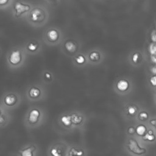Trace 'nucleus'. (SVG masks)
Segmentation results:
<instances>
[{
  "label": "nucleus",
  "mask_w": 156,
  "mask_h": 156,
  "mask_svg": "<svg viewBox=\"0 0 156 156\" xmlns=\"http://www.w3.org/2000/svg\"><path fill=\"white\" fill-rule=\"evenodd\" d=\"M46 38L49 42H55L59 38V33L55 29H50L46 32Z\"/></svg>",
  "instance_id": "nucleus-9"
},
{
  "label": "nucleus",
  "mask_w": 156,
  "mask_h": 156,
  "mask_svg": "<svg viewBox=\"0 0 156 156\" xmlns=\"http://www.w3.org/2000/svg\"><path fill=\"white\" fill-rule=\"evenodd\" d=\"M147 118H148V113L146 112L143 111V112H141L139 113V118L141 120H142V121L146 120Z\"/></svg>",
  "instance_id": "nucleus-22"
},
{
  "label": "nucleus",
  "mask_w": 156,
  "mask_h": 156,
  "mask_svg": "<svg viewBox=\"0 0 156 156\" xmlns=\"http://www.w3.org/2000/svg\"><path fill=\"white\" fill-rule=\"evenodd\" d=\"M70 117L72 124H79L82 121V116L77 113H72L70 115Z\"/></svg>",
  "instance_id": "nucleus-13"
},
{
  "label": "nucleus",
  "mask_w": 156,
  "mask_h": 156,
  "mask_svg": "<svg viewBox=\"0 0 156 156\" xmlns=\"http://www.w3.org/2000/svg\"><path fill=\"white\" fill-rule=\"evenodd\" d=\"M151 71H152V72L153 73H155V74H156V66H154V67L152 68Z\"/></svg>",
  "instance_id": "nucleus-31"
},
{
  "label": "nucleus",
  "mask_w": 156,
  "mask_h": 156,
  "mask_svg": "<svg viewBox=\"0 0 156 156\" xmlns=\"http://www.w3.org/2000/svg\"><path fill=\"white\" fill-rule=\"evenodd\" d=\"M150 123H151V124L152 126H155V127L156 128V119L151 120V121H150Z\"/></svg>",
  "instance_id": "nucleus-30"
},
{
  "label": "nucleus",
  "mask_w": 156,
  "mask_h": 156,
  "mask_svg": "<svg viewBox=\"0 0 156 156\" xmlns=\"http://www.w3.org/2000/svg\"><path fill=\"white\" fill-rule=\"evenodd\" d=\"M127 112L129 115H133L136 113V108L134 106H130L128 107Z\"/></svg>",
  "instance_id": "nucleus-23"
},
{
  "label": "nucleus",
  "mask_w": 156,
  "mask_h": 156,
  "mask_svg": "<svg viewBox=\"0 0 156 156\" xmlns=\"http://www.w3.org/2000/svg\"><path fill=\"white\" fill-rule=\"evenodd\" d=\"M156 44L154 43H151L149 46V52L152 54L156 53Z\"/></svg>",
  "instance_id": "nucleus-24"
},
{
  "label": "nucleus",
  "mask_w": 156,
  "mask_h": 156,
  "mask_svg": "<svg viewBox=\"0 0 156 156\" xmlns=\"http://www.w3.org/2000/svg\"><path fill=\"white\" fill-rule=\"evenodd\" d=\"M155 40H156V34L155 35Z\"/></svg>",
  "instance_id": "nucleus-33"
},
{
  "label": "nucleus",
  "mask_w": 156,
  "mask_h": 156,
  "mask_svg": "<svg viewBox=\"0 0 156 156\" xmlns=\"http://www.w3.org/2000/svg\"><path fill=\"white\" fill-rule=\"evenodd\" d=\"M75 60L79 64H83L85 62V58L83 55H79L75 58Z\"/></svg>",
  "instance_id": "nucleus-20"
},
{
  "label": "nucleus",
  "mask_w": 156,
  "mask_h": 156,
  "mask_svg": "<svg viewBox=\"0 0 156 156\" xmlns=\"http://www.w3.org/2000/svg\"><path fill=\"white\" fill-rule=\"evenodd\" d=\"M12 1L8 0H0V8H4L9 6Z\"/></svg>",
  "instance_id": "nucleus-21"
},
{
  "label": "nucleus",
  "mask_w": 156,
  "mask_h": 156,
  "mask_svg": "<svg viewBox=\"0 0 156 156\" xmlns=\"http://www.w3.org/2000/svg\"><path fill=\"white\" fill-rule=\"evenodd\" d=\"M37 147L35 144L26 145L18 151V156H36Z\"/></svg>",
  "instance_id": "nucleus-6"
},
{
  "label": "nucleus",
  "mask_w": 156,
  "mask_h": 156,
  "mask_svg": "<svg viewBox=\"0 0 156 156\" xmlns=\"http://www.w3.org/2000/svg\"><path fill=\"white\" fill-rule=\"evenodd\" d=\"M19 102V97L15 93H8L3 98V104L7 107H13Z\"/></svg>",
  "instance_id": "nucleus-5"
},
{
  "label": "nucleus",
  "mask_w": 156,
  "mask_h": 156,
  "mask_svg": "<svg viewBox=\"0 0 156 156\" xmlns=\"http://www.w3.org/2000/svg\"><path fill=\"white\" fill-rule=\"evenodd\" d=\"M128 147L129 150L135 154H143L146 152L145 149L141 147L136 141L133 139L129 140Z\"/></svg>",
  "instance_id": "nucleus-8"
},
{
  "label": "nucleus",
  "mask_w": 156,
  "mask_h": 156,
  "mask_svg": "<svg viewBox=\"0 0 156 156\" xmlns=\"http://www.w3.org/2000/svg\"><path fill=\"white\" fill-rule=\"evenodd\" d=\"M40 48V44L35 41H30L28 43L26 46V49L30 53H35L38 51Z\"/></svg>",
  "instance_id": "nucleus-11"
},
{
  "label": "nucleus",
  "mask_w": 156,
  "mask_h": 156,
  "mask_svg": "<svg viewBox=\"0 0 156 156\" xmlns=\"http://www.w3.org/2000/svg\"><path fill=\"white\" fill-rule=\"evenodd\" d=\"M44 77L45 79H48V80H49L52 78V75L50 73H48V72H46V73H44Z\"/></svg>",
  "instance_id": "nucleus-27"
},
{
  "label": "nucleus",
  "mask_w": 156,
  "mask_h": 156,
  "mask_svg": "<svg viewBox=\"0 0 156 156\" xmlns=\"http://www.w3.org/2000/svg\"><path fill=\"white\" fill-rule=\"evenodd\" d=\"M128 132L130 134H133L135 133V129L133 127H130L128 129Z\"/></svg>",
  "instance_id": "nucleus-28"
},
{
  "label": "nucleus",
  "mask_w": 156,
  "mask_h": 156,
  "mask_svg": "<svg viewBox=\"0 0 156 156\" xmlns=\"http://www.w3.org/2000/svg\"><path fill=\"white\" fill-rule=\"evenodd\" d=\"M150 82L152 86L156 87V74L152 76L150 78Z\"/></svg>",
  "instance_id": "nucleus-25"
},
{
  "label": "nucleus",
  "mask_w": 156,
  "mask_h": 156,
  "mask_svg": "<svg viewBox=\"0 0 156 156\" xmlns=\"http://www.w3.org/2000/svg\"><path fill=\"white\" fill-rule=\"evenodd\" d=\"M32 7L30 4L23 1H15L13 4V13L15 17L20 18L24 16H27Z\"/></svg>",
  "instance_id": "nucleus-4"
},
{
  "label": "nucleus",
  "mask_w": 156,
  "mask_h": 156,
  "mask_svg": "<svg viewBox=\"0 0 156 156\" xmlns=\"http://www.w3.org/2000/svg\"><path fill=\"white\" fill-rule=\"evenodd\" d=\"M151 60H152V62H154V63H156V53L154 54H152L151 55Z\"/></svg>",
  "instance_id": "nucleus-29"
},
{
  "label": "nucleus",
  "mask_w": 156,
  "mask_h": 156,
  "mask_svg": "<svg viewBox=\"0 0 156 156\" xmlns=\"http://www.w3.org/2000/svg\"><path fill=\"white\" fill-rule=\"evenodd\" d=\"M41 88L38 86H32L27 90V97L32 100H37L41 97Z\"/></svg>",
  "instance_id": "nucleus-7"
},
{
  "label": "nucleus",
  "mask_w": 156,
  "mask_h": 156,
  "mask_svg": "<svg viewBox=\"0 0 156 156\" xmlns=\"http://www.w3.org/2000/svg\"><path fill=\"white\" fill-rule=\"evenodd\" d=\"M65 49L69 52H74L76 50V45L71 41H68L65 43Z\"/></svg>",
  "instance_id": "nucleus-14"
},
{
  "label": "nucleus",
  "mask_w": 156,
  "mask_h": 156,
  "mask_svg": "<svg viewBox=\"0 0 156 156\" xmlns=\"http://www.w3.org/2000/svg\"><path fill=\"white\" fill-rule=\"evenodd\" d=\"M42 112L38 108H31L26 116V124L29 127H34L39 125L42 119Z\"/></svg>",
  "instance_id": "nucleus-3"
},
{
  "label": "nucleus",
  "mask_w": 156,
  "mask_h": 156,
  "mask_svg": "<svg viewBox=\"0 0 156 156\" xmlns=\"http://www.w3.org/2000/svg\"><path fill=\"white\" fill-rule=\"evenodd\" d=\"M139 58V54L138 53H135L132 55V61L134 63H136Z\"/></svg>",
  "instance_id": "nucleus-26"
},
{
  "label": "nucleus",
  "mask_w": 156,
  "mask_h": 156,
  "mask_svg": "<svg viewBox=\"0 0 156 156\" xmlns=\"http://www.w3.org/2000/svg\"><path fill=\"white\" fill-rule=\"evenodd\" d=\"M29 23L34 26H39L46 20L47 13L46 10L41 7H32L29 14L27 15Z\"/></svg>",
  "instance_id": "nucleus-1"
},
{
  "label": "nucleus",
  "mask_w": 156,
  "mask_h": 156,
  "mask_svg": "<svg viewBox=\"0 0 156 156\" xmlns=\"http://www.w3.org/2000/svg\"><path fill=\"white\" fill-rule=\"evenodd\" d=\"M90 59L92 61H97L100 58V55L97 52H93L89 55Z\"/></svg>",
  "instance_id": "nucleus-19"
},
{
  "label": "nucleus",
  "mask_w": 156,
  "mask_h": 156,
  "mask_svg": "<svg viewBox=\"0 0 156 156\" xmlns=\"http://www.w3.org/2000/svg\"><path fill=\"white\" fill-rule=\"evenodd\" d=\"M2 111L1 108H0V115H1V114H2Z\"/></svg>",
  "instance_id": "nucleus-32"
},
{
  "label": "nucleus",
  "mask_w": 156,
  "mask_h": 156,
  "mask_svg": "<svg viewBox=\"0 0 156 156\" xmlns=\"http://www.w3.org/2000/svg\"><path fill=\"white\" fill-rule=\"evenodd\" d=\"M24 59V51L20 48H15L12 49L7 56L8 63L12 68L19 67L23 63Z\"/></svg>",
  "instance_id": "nucleus-2"
},
{
  "label": "nucleus",
  "mask_w": 156,
  "mask_h": 156,
  "mask_svg": "<svg viewBox=\"0 0 156 156\" xmlns=\"http://www.w3.org/2000/svg\"><path fill=\"white\" fill-rule=\"evenodd\" d=\"M135 131L139 135H143L146 132V128L144 125H139L136 127Z\"/></svg>",
  "instance_id": "nucleus-17"
},
{
  "label": "nucleus",
  "mask_w": 156,
  "mask_h": 156,
  "mask_svg": "<svg viewBox=\"0 0 156 156\" xmlns=\"http://www.w3.org/2000/svg\"></svg>",
  "instance_id": "nucleus-34"
},
{
  "label": "nucleus",
  "mask_w": 156,
  "mask_h": 156,
  "mask_svg": "<svg viewBox=\"0 0 156 156\" xmlns=\"http://www.w3.org/2000/svg\"><path fill=\"white\" fill-rule=\"evenodd\" d=\"M48 154L49 156H63V150L60 146L54 145L49 148Z\"/></svg>",
  "instance_id": "nucleus-10"
},
{
  "label": "nucleus",
  "mask_w": 156,
  "mask_h": 156,
  "mask_svg": "<svg viewBox=\"0 0 156 156\" xmlns=\"http://www.w3.org/2000/svg\"><path fill=\"white\" fill-rule=\"evenodd\" d=\"M7 122V116L4 113L0 115V126H4Z\"/></svg>",
  "instance_id": "nucleus-18"
},
{
  "label": "nucleus",
  "mask_w": 156,
  "mask_h": 156,
  "mask_svg": "<svg viewBox=\"0 0 156 156\" xmlns=\"http://www.w3.org/2000/svg\"><path fill=\"white\" fill-rule=\"evenodd\" d=\"M155 138V135L153 133V132L152 130H149L147 133L145 134V135L143 136V139L145 140H149V141H154Z\"/></svg>",
  "instance_id": "nucleus-16"
},
{
  "label": "nucleus",
  "mask_w": 156,
  "mask_h": 156,
  "mask_svg": "<svg viewBox=\"0 0 156 156\" xmlns=\"http://www.w3.org/2000/svg\"><path fill=\"white\" fill-rule=\"evenodd\" d=\"M116 87L119 91H125L128 90L129 87V83L125 79H121L117 82Z\"/></svg>",
  "instance_id": "nucleus-12"
},
{
  "label": "nucleus",
  "mask_w": 156,
  "mask_h": 156,
  "mask_svg": "<svg viewBox=\"0 0 156 156\" xmlns=\"http://www.w3.org/2000/svg\"><path fill=\"white\" fill-rule=\"evenodd\" d=\"M60 121L62 122V124L66 126V127H68L69 126L71 125L72 122L71 121V117L70 115H63L60 118Z\"/></svg>",
  "instance_id": "nucleus-15"
}]
</instances>
